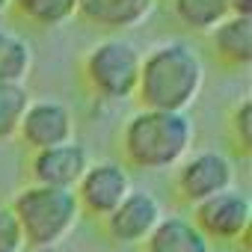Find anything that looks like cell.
I'll return each mask as SVG.
<instances>
[{"label":"cell","mask_w":252,"mask_h":252,"mask_svg":"<svg viewBox=\"0 0 252 252\" xmlns=\"http://www.w3.org/2000/svg\"><path fill=\"white\" fill-rule=\"evenodd\" d=\"M205 83V63L199 51L187 42L169 39L155 45L140 63L137 101L143 110H166L187 113V107L199 98Z\"/></svg>","instance_id":"cell-1"},{"label":"cell","mask_w":252,"mask_h":252,"mask_svg":"<svg viewBox=\"0 0 252 252\" xmlns=\"http://www.w3.org/2000/svg\"><path fill=\"white\" fill-rule=\"evenodd\" d=\"M193 119L187 113L140 110L122 128V152L134 169L163 172L175 169L193 149Z\"/></svg>","instance_id":"cell-2"},{"label":"cell","mask_w":252,"mask_h":252,"mask_svg":"<svg viewBox=\"0 0 252 252\" xmlns=\"http://www.w3.org/2000/svg\"><path fill=\"white\" fill-rule=\"evenodd\" d=\"M9 211L18 220L24 243L39 252L60 246L80 220V205L74 199V190H57L39 184H27L24 190H18Z\"/></svg>","instance_id":"cell-3"},{"label":"cell","mask_w":252,"mask_h":252,"mask_svg":"<svg viewBox=\"0 0 252 252\" xmlns=\"http://www.w3.org/2000/svg\"><path fill=\"white\" fill-rule=\"evenodd\" d=\"M143 54L128 39H101L83 57V77L104 101H128L137 95Z\"/></svg>","instance_id":"cell-4"},{"label":"cell","mask_w":252,"mask_h":252,"mask_svg":"<svg viewBox=\"0 0 252 252\" xmlns=\"http://www.w3.org/2000/svg\"><path fill=\"white\" fill-rule=\"evenodd\" d=\"M234 181H237L234 160L217 149L187 155L175 166V193L190 208H196L225 190H234Z\"/></svg>","instance_id":"cell-5"},{"label":"cell","mask_w":252,"mask_h":252,"mask_svg":"<svg viewBox=\"0 0 252 252\" xmlns=\"http://www.w3.org/2000/svg\"><path fill=\"white\" fill-rule=\"evenodd\" d=\"M193 225L208 237V243H237L249 237L252 202L240 190H225L193 208Z\"/></svg>","instance_id":"cell-6"},{"label":"cell","mask_w":252,"mask_h":252,"mask_svg":"<svg viewBox=\"0 0 252 252\" xmlns=\"http://www.w3.org/2000/svg\"><path fill=\"white\" fill-rule=\"evenodd\" d=\"M131 190H134L131 172L122 163L98 160V163H89V169L77 181L74 199L80 205V214H86L92 220H107Z\"/></svg>","instance_id":"cell-7"},{"label":"cell","mask_w":252,"mask_h":252,"mask_svg":"<svg viewBox=\"0 0 252 252\" xmlns=\"http://www.w3.org/2000/svg\"><path fill=\"white\" fill-rule=\"evenodd\" d=\"M163 220V205L149 190H131L122 199V205L104 220V231L110 240L122 246H140Z\"/></svg>","instance_id":"cell-8"},{"label":"cell","mask_w":252,"mask_h":252,"mask_svg":"<svg viewBox=\"0 0 252 252\" xmlns=\"http://www.w3.org/2000/svg\"><path fill=\"white\" fill-rule=\"evenodd\" d=\"M18 137L33 152L71 143L74 140V116L63 101H54V98L30 101V107H27V113L21 119Z\"/></svg>","instance_id":"cell-9"},{"label":"cell","mask_w":252,"mask_h":252,"mask_svg":"<svg viewBox=\"0 0 252 252\" xmlns=\"http://www.w3.org/2000/svg\"><path fill=\"white\" fill-rule=\"evenodd\" d=\"M89 152L80 143H63L54 149L33 152L30 158V178L39 187H57V190H74L83 172L89 169Z\"/></svg>","instance_id":"cell-10"},{"label":"cell","mask_w":252,"mask_h":252,"mask_svg":"<svg viewBox=\"0 0 252 252\" xmlns=\"http://www.w3.org/2000/svg\"><path fill=\"white\" fill-rule=\"evenodd\" d=\"M158 0H77V12L104 30H131L140 27Z\"/></svg>","instance_id":"cell-11"},{"label":"cell","mask_w":252,"mask_h":252,"mask_svg":"<svg viewBox=\"0 0 252 252\" xmlns=\"http://www.w3.org/2000/svg\"><path fill=\"white\" fill-rule=\"evenodd\" d=\"M143 252H214L208 237L193 225L190 217H163L158 228L140 243Z\"/></svg>","instance_id":"cell-12"},{"label":"cell","mask_w":252,"mask_h":252,"mask_svg":"<svg viewBox=\"0 0 252 252\" xmlns=\"http://www.w3.org/2000/svg\"><path fill=\"white\" fill-rule=\"evenodd\" d=\"M214 48L225 63L246 68L252 63V21H249V15H228L220 27H214Z\"/></svg>","instance_id":"cell-13"},{"label":"cell","mask_w":252,"mask_h":252,"mask_svg":"<svg viewBox=\"0 0 252 252\" xmlns=\"http://www.w3.org/2000/svg\"><path fill=\"white\" fill-rule=\"evenodd\" d=\"M30 65H33L30 45L18 33L0 27V83H24Z\"/></svg>","instance_id":"cell-14"},{"label":"cell","mask_w":252,"mask_h":252,"mask_svg":"<svg viewBox=\"0 0 252 252\" xmlns=\"http://www.w3.org/2000/svg\"><path fill=\"white\" fill-rule=\"evenodd\" d=\"M172 9L178 21L190 30H214L228 18V3L225 0H172Z\"/></svg>","instance_id":"cell-15"},{"label":"cell","mask_w":252,"mask_h":252,"mask_svg":"<svg viewBox=\"0 0 252 252\" xmlns=\"http://www.w3.org/2000/svg\"><path fill=\"white\" fill-rule=\"evenodd\" d=\"M27 107H30V92L24 83H0V143L18 137Z\"/></svg>","instance_id":"cell-16"},{"label":"cell","mask_w":252,"mask_h":252,"mask_svg":"<svg viewBox=\"0 0 252 252\" xmlns=\"http://www.w3.org/2000/svg\"><path fill=\"white\" fill-rule=\"evenodd\" d=\"M15 9L39 27H63L77 15V0H15Z\"/></svg>","instance_id":"cell-17"},{"label":"cell","mask_w":252,"mask_h":252,"mask_svg":"<svg viewBox=\"0 0 252 252\" xmlns=\"http://www.w3.org/2000/svg\"><path fill=\"white\" fill-rule=\"evenodd\" d=\"M228 131H231V140L237 146L240 155H249L252 152V101L243 98L237 101V107L231 110L228 116Z\"/></svg>","instance_id":"cell-18"},{"label":"cell","mask_w":252,"mask_h":252,"mask_svg":"<svg viewBox=\"0 0 252 252\" xmlns=\"http://www.w3.org/2000/svg\"><path fill=\"white\" fill-rule=\"evenodd\" d=\"M24 234L18 228V220L12 217L9 205H0V252H24Z\"/></svg>","instance_id":"cell-19"},{"label":"cell","mask_w":252,"mask_h":252,"mask_svg":"<svg viewBox=\"0 0 252 252\" xmlns=\"http://www.w3.org/2000/svg\"><path fill=\"white\" fill-rule=\"evenodd\" d=\"M228 3V15H249L252 0H225Z\"/></svg>","instance_id":"cell-20"},{"label":"cell","mask_w":252,"mask_h":252,"mask_svg":"<svg viewBox=\"0 0 252 252\" xmlns=\"http://www.w3.org/2000/svg\"><path fill=\"white\" fill-rule=\"evenodd\" d=\"M6 6H9V0H0V12H3Z\"/></svg>","instance_id":"cell-21"}]
</instances>
